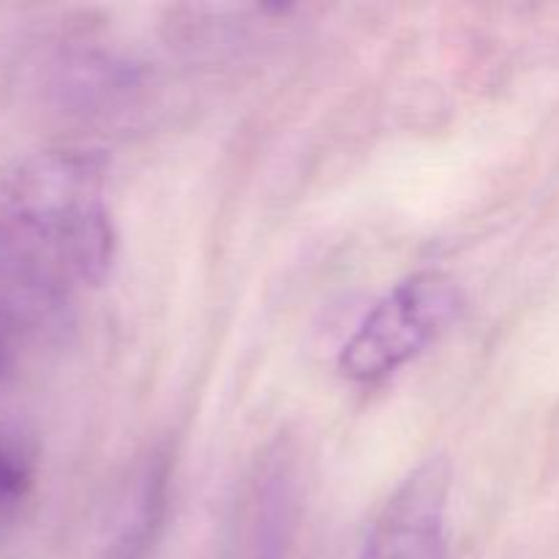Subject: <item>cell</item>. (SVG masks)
Here are the masks:
<instances>
[{
  "label": "cell",
  "mask_w": 559,
  "mask_h": 559,
  "mask_svg": "<svg viewBox=\"0 0 559 559\" xmlns=\"http://www.w3.org/2000/svg\"><path fill=\"white\" fill-rule=\"evenodd\" d=\"M169 500V459L158 456L136 480L134 497L126 502L107 559H147L162 533Z\"/></svg>",
  "instance_id": "6"
},
{
  "label": "cell",
  "mask_w": 559,
  "mask_h": 559,
  "mask_svg": "<svg viewBox=\"0 0 559 559\" xmlns=\"http://www.w3.org/2000/svg\"><path fill=\"white\" fill-rule=\"evenodd\" d=\"M448 486L442 462L415 469L388 497L355 559H451Z\"/></svg>",
  "instance_id": "3"
},
{
  "label": "cell",
  "mask_w": 559,
  "mask_h": 559,
  "mask_svg": "<svg viewBox=\"0 0 559 559\" xmlns=\"http://www.w3.org/2000/svg\"><path fill=\"white\" fill-rule=\"evenodd\" d=\"M298 462L284 445L257 462L238 502L240 559H289L300 524Z\"/></svg>",
  "instance_id": "5"
},
{
  "label": "cell",
  "mask_w": 559,
  "mask_h": 559,
  "mask_svg": "<svg viewBox=\"0 0 559 559\" xmlns=\"http://www.w3.org/2000/svg\"><path fill=\"white\" fill-rule=\"evenodd\" d=\"M36 469L31 451L9 431H0V527L20 513L33 491Z\"/></svg>",
  "instance_id": "7"
},
{
  "label": "cell",
  "mask_w": 559,
  "mask_h": 559,
  "mask_svg": "<svg viewBox=\"0 0 559 559\" xmlns=\"http://www.w3.org/2000/svg\"><path fill=\"white\" fill-rule=\"evenodd\" d=\"M104 164L85 151H52L27 162L9 186L20 238L52 267L102 282L115 257L104 205Z\"/></svg>",
  "instance_id": "1"
},
{
  "label": "cell",
  "mask_w": 559,
  "mask_h": 559,
  "mask_svg": "<svg viewBox=\"0 0 559 559\" xmlns=\"http://www.w3.org/2000/svg\"><path fill=\"white\" fill-rule=\"evenodd\" d=\"M63 317L60 276L20 238L0 229V377L22 349Z\"/></svg>",
  "instance_id": "4"
},
{
  "label": "cell",
  "mask_w": 559,
  "mask_h": 559,
  "mask_svg": "<svg viewBox=\"0 0 559 559\" xmlns=\"http://www.w3.org/2000/svg\"><path fill=\"white\" fill-rule=\"evenodd\" d=\"M462 306V289L445 273H418L396 284L347 338L338 369L358 385L388 380L445 336Z\"/></svg>",
  "instance_id": "2"
}]
</instances>
